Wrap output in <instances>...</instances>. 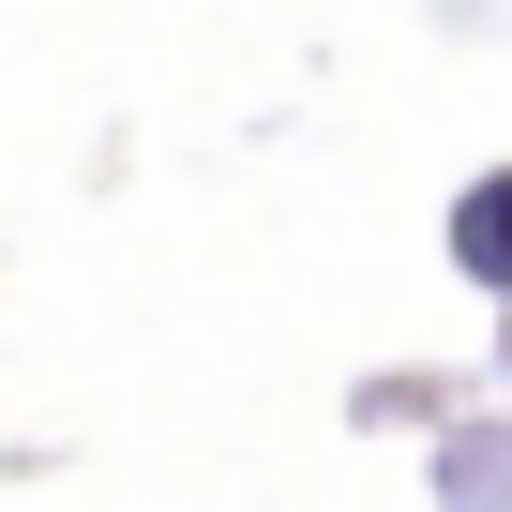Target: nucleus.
I'll list each match as a JSON object with an SVG mask.
<instances>
[{"mask_svg":"<svg viewBox=\"0 0 512 512\" xmlns=\"http://www.w3.org/2000/svg\"><path fill=\"white\" fill-rule=\"evenodd\" d=\"M452 256H467V287H512V181H482L452 211Z\"/></svg>","mask_w":512,"mask_h":512,"instance_id":"1","label":"nucleus"}]
</instances>
